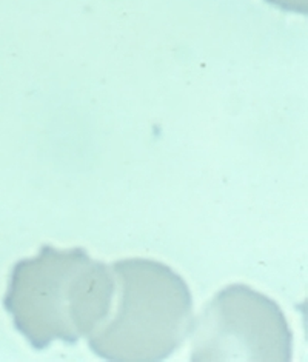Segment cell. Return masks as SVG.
I'll return each instance as SVG.
<instances>
[{
    "mask_svg": "<svg viewBox=\"0 0 308 362\" xmlns=\"http://www.w3.org/2000/svg\"><path fill=\"white\" fill-rule=\"evenodd\" d=\"M111 267L87 250L44 245L14 265L4 299L14 327L36 350L74 344L105 321L114 303Z\"/></svg>",
    "mask_w": 308,
    "mask_h": 362,
    "instance_id": "6da1fadb",
    "label": "cell"
},
{
    "mask_svg": "<svg viewBox=\"0 0 308 362\" xmlns=\"http://www.w3.org/2000/svg\"><path fill=\"white\" fill-rule=\"evenodd\" d=\"M113 308L88 336L93 353L107 361H162L182 346L193 327V298L168 265L131 257L111 265Z\"/></svg>",
    "mask_w": 308,
    "mask_h": 362,
    "instance_id": "7a4b0ae2",
    "label": "cell"
},
{
    "mask_svg": "<svg viewBox=\"0 0 308 362\" xmlns=\"http://www.w3.org/2000/svg\"><path fill=\"white\" fill-rule=\"evenodd\" d=\"M191 361H290L293 333L282 308L245 284L228 286L193 321Z\"/></svg>",
    "mask_w": 308,
    "mask_h": 362,
    "instance_id": "3957f363",
    "label": "cell"
},
{
    "mask_svg": "<svg viewBox=\"0 0 308 362\" xmlns=\"http://www.w3.org/2000/svg\"><path fill=\"white\" fill-rule=\"evenodd\" d=\"M267 2L284 11H293L299 14H307L308 11V0H267Z\"/></svg>",
    "mask_w": 308,
    "mask_h": 362,
    "instance_id": "277c9868",
    "label": "cell"
}]
</instances>
